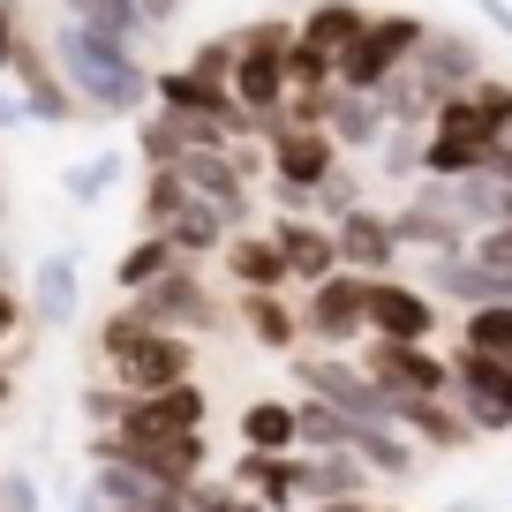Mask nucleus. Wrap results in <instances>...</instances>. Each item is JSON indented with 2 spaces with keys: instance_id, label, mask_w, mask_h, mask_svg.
<instances>
[{
  "instance_id": "nucleus-1",
  "label": "nucleus",
  "mask_w": 512,
  "mask_h": 512,
  "mask_svg": "<svg viewBox=\"0 0 512 512\" xmlns=\"http://www.w3.org/2000/svg\"><path fill=\"white\" fill-rule=\"evenodd\" d=\"M53 61H61L68 91H76L91 113H136L144 98H159V68H144V61H136V46L91 31V23H61Z\"/></svg>"
},
{
  "instance_id": "nucleus-2",
  "label": "nucleus",
  "mask_w": 512,
  "mask_h": 512,
  "mask_svg": "<svg viewBox=\"0 0 512 512\" xmlns=\"http://www.w3.org/2000/svg\"><path fill=\"white\" fill-rule=\"evenodd\" d=\"M287 46H294L287 16H264V23H249V31H234V98L256 113V128H272L279 113H287V98H294Z\"/></svg>"
},
{
  "instance_id": "nucleus-3",
  "label": "nucleus",
  "mask_w": 512,
  "mask_h": 512,
  "mask_svg": "<svg viewBox=\"0 0 512 512\" xmlns=\"http://www.w3.org/2000/svg\"><path fill=\"white\" fill-rule=\"evenodd\" d=\"M497 151V121L475 106V98H452L437 106L430 121V144H422V174L415 181H460V174H482Z\"/></svg>"
},
{
  "instance_id": "nucleus-4",
  "label": "nucleus",
  "mask_w": 512,
  "mask_h": 512,
  "mask_svg": "<svg viewBox=\"0 0 512 512\" xmlns=\"http://www.w3.org/2000/svg\"><path fill=\"white\" fill-rule=\"evenodd\" d=\"M422 38H430V23L407 16V8L369 16V31L354 38V53L339 61V91H384V83H392V76H400V68L422 53Z\"/></svg>"
},
{
  "instance_id": "nucleus-5",
  "label": "nucleus",
  "mask_w": 512,
  "mask_h": 512,
  "mask_svg": "<svg viewBox=\"0 0 512 512\" xmlns=\"http://www.w3.org/2000/svg\"><path fill=\"white\" fill-rule=\"evenodd\" d=\"M264 144H272L279 204L309 211V204H317V181L339 166V136H332V128H302V121H272V128H264Z\"/></svg>"
},
{
  "instance_id": "nucleus-6",
  "label": "nucleus",
  "mask_w": 512,
  "mask_h": 512,
  "mask_svg": "<svg viewBox=\"0 0 512 512\" xmlns=\"http://www.w3.org/2000/svg\"><path fill=\"white\" fill-rule=\"evenodd\" d=\"M106 362H113V384L144 400V392H174V384H189L196 354H189V339H181V332H159V324H144V332L128 339V347H113Z\"/></svg>"
},
{
  "instance_id": "nucleus-7",
  "label": "nucleus",
  "mask_w": 512,
  "mask_h": 512,
  "mask_svg": "<svg viewBox=\"0 0 512 512\" xmlns=\"http://www.w3.org/2000/svg\"><path fill=\"white\" fill-rule=\"evenodd\" d=\"M362 369L392 392V400H445L452 392V362H437L430 339H369Z\"/></svg>"
},
{
  "instance_id": "nucleus-8",
  "label": "nucleus",
  "mask_w": 512,
  "mask_h": 512,
  "mask_svg": "<svg viewBox=\"0 0 512 512\" xmlns=\"http://www.w3.org/2000/svg\"><path fill=\"white\" fill-rule=\"evenodd\" d=\"M452 392H460V415L475 422V437L512 430V362H505V354L460 347V362H452Z\"/></svg>"
},
{
  "instance_id": "nucleus-9",
  "label": "nucleus",
  "mask_w": 512,
  "mask_h": 512,
  "mask_svg": "<svg viewBox=\"0 0 512 512\" xmlns=\"http://www.w3.org/2000/svg\"><path fill=\"white\" fill-rule=\"evenodd\" d=\"M294 377H302L309 400H332L339 415H354V422H400V415H392V392H384L369 369H354V362L309 354V362H294Z\"/></svg>"
},
{
  "instance_id": "nucleus-10",
  "label": "nucleus",
  "mask_w": 512,
  "mask_h": 512,
  "mask_svg": "<svg viewBox=\"0 0 512 512\" xmlns=\"http://www.w3.org/2000/svg\"><path fill=\"white\" fill-rule=\"evenodd\" d=\"M407 68H415L430 113L452 106V98H475V83L490 76V68H482V46H475V38H460V31H430V38H422V53H415Z\"/></svg>"
},
{
  "instance_id": "nucleus-11",
  "label": "nucleus",
  "mask_w": 512,
  "mask_h": 512,
  "mask_svg": "<svg viewBox=\"0 0 512 512\" xmlns=\"http://www.w3.org/2000/svg\"><path fill=\"white\" fill-rule=\"evenodd\" d=\"M136 309H144V324H159V332H181V339L219 332V302L204 294V279H196L189 264H174L166 279H151V287L136 294Z\"/></svg>"
},
{
  "instance_id": "nucleus-12",
  "label": "nucleus",
  "mask_w": 512,
  "mask_h": 512,
  "mask_svg": "<svg viewBox=\"0 0 512 512\" xmlns=\"http://www.w3.org/2000/svg\"><path fill=\"white\" fill-rule=\"evenodd\" d=\"M302 332L324 339V347H347V339H362V332H369V279H362V272H332L324 287H309Z\"/></svg>"
},
{
  "instance_id": "nucleus-13",
  "label": "nucleus",
  "mask_w": 512,
  "mask_h": 512,
  "mask_svg": "<svg viewBox=\"0 0 512 512\" xmlns=\"http://www.w3.org/2000/svg\"><path fill=\"white\" fill-rule=\"evenodd\" d=\"M422 287L437 294V302H460V309H497L512 302V272L505 264H490V256H430L422 264Z\"/></svg>"
},
{
  "instance_id": "nucleus-14",
  "label": "nucleus",
  "mask_w": 512,
  "mask_h": 512,
  "mask_svg": "<svg viewBox=\"0 0 512 512\" xmlns=\"http://www.w3.org/2000/svg\"><path fill=\"white\" fill-rule=\"evenodd\" d=\"M91 490L106 497L113 512H189V482H166L136 460H98Z\"/></svg>"
},
{
  "instance_id": "nucleus-15",
  "label": "nucleus",
  "mask_w": 512,
  "mask_h": 512,
  "mask_svg": "<svg viewBox=\"0 0 512 512\" xmlns=\"http://www.w3.org/2000/svg\"><path fill=\"white\" fill-rule=\"evenodd\" d=\"M437 332V294L407 279H369V339H430Z\"/></svg>"
},
{
  "instance_id": "nucleus-16",
  "label": "nucleus",
  "mask_w": 512,
  "mask_h": 512,
  "mask_svg": "<svg viewBox=\"0 0 512 512\" xmlns=\"http://www.w3.org/2000/svg\"><path fill=\"white\" fill-rule=\"evenodd\" d=\"M392 226H400V249H422V256H467L475 249V226H467L452 204H437L430 189L407 196V211Z\"/></svg>"
},
{
  "instance_id": "nucleus-17",
  "label": "nucleus",
  "mask_w": 512,
  "mask_h": 512,
  "mask_svg": "<svg viewBox=\"0 0 512 512\" xmlns=\"http://www.w3.org/2000/svg\"><path fill=\"white\" fill-rule=\"evenodd\" d=\"M181 181H189L204 204H219V211H226V226L249 219V166H241V151H226V144L189 151V159H181Z\"/></svg>"
},
{
  "instance_id": "nucleus-18",
  "label": "nucleus",
  "mask_w": 512,
  "mask_h": 512,
  "mask_svg": "<svg viewBox=\"0 0 512 512\" xmlns=\"http://www.w3.org/2000/svg\"><path fill=\"white\" fill-rule=\"evenodd\" d=\"M339 234V264L347 272H362V279H392V264H400V226L384 219V211H347V219L332 226Z\"/></svg>"
},
{
  "instance_id": "nucleus-19",
  "label": "nucleus",
  "mask_w": 512,
  "mask_h": 512,
  "mask_svg": "<svg viewBox=\"0 0 512 512\" xmlns=\"http://www.w3.org/2000/svg\"><path fill=\"white\" fill-rule=\"evenodd\" d=\"M272 241L287 249V272L302 279V287H324L332 272H347V264H339V234H332L324 219H302V211H287V219L272 226Z\"/></svg>"
},
{
  "instance_id": "nucleus-20",
  "label": "nucleus",
  "mask_w": 512,
  "mask_h": 512,
  "mask_svg": "<svg viewBox=\"0 0 512 512\" xmlns=\"http://www.w3.org/2000/svg\"><path fill=\"white\" fill-rule=\"evenodd\" d=\"M121 430L128 437H174V430H204V392H196V377L189 384H174V392H128V415H121Z\"/></svg>"
},
{
  "instance_id": "nucleus-21",
  "label": "nucleus",
  "mask_w": 512,
  "mask_h": 512,
  "mask_svg": "<svg viewBox=\"0 0 512 512\" xmlns=\"http://www.w3.org/2000/svg\"><path fill=\"white\" fill-rule=\"evenodd\" d=\"M234 482H241V490H256V505H264V512H287L294 497H309V460H302V452H241Z\"/></svg>"
},
{
  "instance_id": "nucleus-22",
  "label": "nucleus",
  "mask_w": 512,
  "mask_h": 512,
  "mask_svg": "<svg viewBox=\"0 0 512 512\" xmlns=\"http://www.w3.org/2000/svg\"><path fill=\"white\" fill-rule=\"evenodd\" d=\"M362 31H369V8H362V0H317V8H302V31H294V38L317 46L324 61H347Z\"/></svg>"
},
{
  "instance_id": "nucleus-23",
  "label": "nucleus",
  "mask_w": 512,
  "mask_h": 512,
  "mask_svg": "<svg viewBox=\"0 0 512 512\" xmlns=\"http://www.w3.org/2000/svg\"><path fill=\"white\" fill-rule=\"evenodd\" d=\"M8 76L23 83V106H31V121H68V113L83 106V98L68 91V76H53V68L38 61V46H31V38H23V53L8 61Z\"/></svg>"
},
{
  "instance_id": "nucleus-24",
  "label": "nucleus",
  "mask_w": 512,
  "mask_h": 512,
  "mask_svg": "<svg viewBox=\"0 0 512 512\" xmlns=\"http://www.w3.org/2000/svg\"><path fill=\"white\" fill-rule=\"evenodd\" d=\"M226 272H234L241 294H279L287 287V249H279L272 234H234V249H226Z\"/></svg>"
},
{
  "instance_id": "nucleus-25",
  "label": "nucleus",
  "mask_w": 512,
  "mask_h": 512,
  "mask_svg": "<svg viewBox=\"0 0 512 512\" xmlns=\"http://www.w3.org/2000/svg\"><path fill=\"white\" fill-rule=\"evenodd\" d=\"M324 128L339 136V151H369V144H384L392 113H384L377 91H332V113H324Z\"/></svg>"
},
{
  "instance_id": "nucleus-26",
  "label": "nucleus",
  "mask_w": 512,
  "mask_h": 512,
  "mask_svg": "<svg viewBox=\"0 0 512 512\" xmlns=\"http://www.w3.org/2000/svg\"><path fill=\"white\" fill-rule=\"evenodd\" d=\"M31 309L46 324H76V256H68V249H53L46 264L31 272Z\"/></svg>"
},
{
  "instance_id": "nucleus-27",
  "label": "nucleus",
  "mask_w": 512,
  "mask_h": 512,
  "mask_svg": "<svg viewBox=\"0 0 512 512\" xmlns=\"http://www.w3.org/2000/svg\"><path fill=\"white\" fill-rule=\"evenodd\" d=\"M362 490H369V460L354 445L309 452V505H324V497H362Z\"/></svg>"
},
{
  "instance_id": "nucleus-28",
  "label": "nucleus",
  "mask_w": 512,
  "mask_h": 512,
  "mask_svg": "<svg viewBox=\"0 0 512 512\" xmlns=\"http://www.w3.org/2000/svg\"><path fill=\"white\" fill-rule=\"evenodd\" d=\"M166 241L181 249V264L189 256H211V249H226V211L219 204H204V196H189V204L166 219Z\"/></svg>"
},
{
  "instance_id": "nucleus-29",
  "label": "nucleus",
  "mask_w": 512,
  "mask_h": 512,
  "mask_svg": "<svg viewBox=\"0 0 512 512\" xmlns=\"http://www.w3.org/2000/svg\"><path fill=\"white\" fill-rule=\"evenodd\" d=\"M241 445H249V452H302L294 407L287 400H249V407H241Z\"/></svg>"
},
{
  "instance_id": "nucleus-30",
  "label": "nucleus",
  "mask_w": 512,
  "mask_h": 512,
  "mask_svg": "<svg viewBox=\"0 0 512 512\" xmlns=\"http://www.w3.org/2000/svg\"><path fill=\"white\" fill-rule=\"evenodd\" d=\"M392 415H400V430H415L422 445H467V437H475V422L467 415H452L445 400H392Z\"/></svg>"
},
{
  "instance_id": "nucleus-31",
  "label": "nucleus",
  "mask_w": 512,
  "mask_h": 512,
  "mask_svg": "<svg viewBox=\"0 0 512 512\" xmlns=\"http://www.w3.org/2000/svg\"><path fill=\"white\" fill-rule=\"evenodd\" d=\"M241 324H249L256 347H272V354H287L294 339H302V317H294L279 294H241Z\"/></svg>"
},
{
  "instance_id": "nucleus-32",
  "label": "nucleus",
  "mask_w": 512,
  "mask_h": 512,
  "mask_svg": "<svg viewBox=\"0 0 512 512\" xmlns=\"http://www.w3.org/2000/svg\"><path fill=\"white\" fill-rule=\"evenodd\" d=\"M294 430H302V452H339V445H354L362 422L339 415L332 400H294Z\"/></svg>"
},
{
  "instance_id": "nucleus-33",
  "label": "nucleus",
  "mask_w": 512,
  "mask_h": 512,
  "mask_svg": "<svg viewBox=\"0 0 512 512\" xmlns=\"http://www.w3.org/2000/svg\"><path fill=\"white\" fill-rule=\"evenodd\" d=\"M174 264H181V249H174V241H166V234H144L136 249L121 256V264H113V279H121V294H144L151 279H166Z\"/></svg>"
},
{
  "instance_id": "nucleus-34",
  "label": "nucleus",
  "mask_w": 512,
  "mask_h": 512,
  "mask_svg": "<svg viewBox=\"0 0 512 512\" xmlns=\"http://www.w3.org/2000/svg\"><path fill=\"white\" fill-rule=\"evenodd\" d=\"M354 452L369 460V475H407V467H415V445L400 437V422H362V430H354Z\"/></svg>"
},
{
  "instance_id": "nucleus-35",
  "label": "nucleus",
  "mask_w": 512,
  "mask_h": 512,
  "mask_svg": "<svg viewBox=\"0 0 512 512\" xmlns=\"http://www.w3.org/2000/svg\"><path fill=\"white\" fill-rule=\"evenodd\" d=\"M68 8H76V23H91V31L121 38V46H136V38L151 31V16L136 8V0H68Z\"/></svg>"
},
{
  "instance_id": "nucleus-36",
  "label": "nucleus",
  "mask_w": 512,
  "mask_h": 512,
  "mask_svg": "<svg viewBox=\"0 0 512 512\" xmlns=\"http://www.w3.org/2000/svg\"><path fill=\"white\" fill-rule=\"evenodd\" d=\"M189 196L196 189L181 181V166H151V181H144V234H166V219H174Z\"/></svg>"
},
{
  "instance_id": "nucleus-37",
  "label": "nucleus",
  "mask_w": 512,
  "mask_h": 512,
  "mask_svg": "<svg viewBox=\"0 0 512 512\" xmlns=\"http://www.w3.org/2000/svg\"><path fill=\"white\" fill-rule=\"evenodd\" d=\"M460 347H482V354H505V362H512V302H497V309H467Z\"/></svg>"
},
{
  "instance_id": "nucleus-38",
  "label": "nucleus",
  "mask_w": 512,
  "mask_h": 512,
  "mask_svg": "<svg viewBox=\"0 0 512 512\" xmlns=\"http://www.w3.org/2000/svg\"><path fill=\"white\" fill-rule=\"evenodd\" d=\"M422 144H430V128H422V121H392V128H384V174H392V181H407V174H422Z\"/></svg>"
},
{
  "instance_id": "nucleus-39",
  "label": "nucleus",
  "mask_w": 512,
  "mask_h": 512,
  "mask_svg": "<svg viewBox=\"0 0 512 512\" xmlns=\"http://www.w3.org/2000/svg\"><path fill=\"white\" fill-rule=\"evenodd\" d=\"M121 181V151H98V159H83V166H68L61 174V189L76 196V204H98V196Z\"/></svg>"
},
{
  "instance_id": "nucleus-40",
  "label": "nucleus",
  "mask_w": 512,
  "mask_h": 512,
  "mask_svg": "<svg viewBox=\"0 0 512 512\" xmlns=\"http://www.w3.org/2000/svg\"><path fill=\"white\" fill-rule=\"evenodd\" d=\"M144 159L151 166H181V159H189V128H181V113H151V121H144Z\"/></svg>"
},
{
  "instance_id": "nucleus-41",
  "label": "nucleus",
  "mask_w": 512,
  "mask_h": 512,
  "mask_svg": "<svg viewBox=\"0 0 512 512\" xmlns=\"http://www.w3.org/2000/svg\"><path fill=\"white\" fill-rule=\"evenodd\" d=\"M354 189H362V181H354L347 166H332V174L317 181V211H324V226H339L347 211H362V196H354Z\"/></svg>"
},
{
  "instance_id": "nucleus-42",
  "label": "nucleus",
  "mask_w": 512,
  "mask_h": 512,
  "mask_svg": "<svg viewBox=\"0 0 512 512\" xmlns=\"http://www.w3.org/2000/svg\"><path fill=\"white\" fill-rule=\"evenodd\" d=\"M196 76H219V83H234V38H211V46H196Z\"/></svg>"
},
{
  "instance_id": "nucleus-43",
  "label": "nucleus",
  "mask_w": 512,
  "mask_h": 512,
  "mask_svg": "<svg viewBox=\"0 0 512 512\" xmlns=\"http://www.w3.org/2000/svg\"><path fill=\"white\" fill-rule=\"evenodd\" d=\"M249 497H234V490H219V482H189V512H241Z\"/></svg>"
},
{
  "instance_id": "nucleus-44",
  "label": "nucleus",
  "mask_w": 512,
  "mask_h": 512,
  "mask_svg": "<svg viewBox=\"0 0 512 512\" xmlns=\"http://www.w3.org/2000/svg\"><path fill=\"white\" fill-rule=\"evenodd\" d=\"M0 512H38V482L31 475H0Z\"/></svg>"
},
{
  "instance_id": "nucleus-45",
  "label": "nucleus",
  "mask_w": 512,
  "mask_h": 512,
  "mask_svg": "<svg viewBox=\"0 0 512 512\" xmlns=\"http://www.w3.org/2000/svg\"><path fill=\"white\" fill-rule=\"evenodd\" d=\"M23 53V23H16V0H0V68Z\"/></svg>"
},
{
  "instance_id": "nucleus-46",
  "label": "nucleus",
  "mask_w": 512,
  "mask_h": 512,
  "mask_svg": "<svg viewBox=\"0 0 512 512\" xmlns=\"http://www.w3.org/2000/svg\"><path fill=\"white\" fill-rule=\"evenodd\" d=\"M475 256H490V264H505V272H512V226H490V234H475Z\"/></svg>"
},
{
  "instance_id": "nucleus-47",
  "label": "nucleus",
  "mask_w": 512,
  "mask_h": 512,
  "mask_svg": "<svg viewBox=\"0 0 512 512\" xmlns=\"http://www.w3.org/2000/svg\"><path fill=\"white\" fill-rule=\"evenodd\" d=\"M16 324H23V309H16V294H8V279H0V339H16Z\"/></svg>"
},
{
  "instance_id": "nucleus-48",
  "label": "nucleus",
  "mask_w": 512,
  "mask_h": 512,
  "mask_svg": "<svg viewBox=\"0 0 512 512\" xmlns=\"http://www.w3.org/2000/svg\"><path fill=\"white\" fill-rule=\"evenodd\" d=\"M490 174H497V181H505V189H512V136H505V144L490 151Z\"/></svg>"
},
{
  "instance_id": "nucleus-49",
  "label": "nucleus",
  "mask_w": 512,
  "mask_h": 512,
  "mask_svg": "<svg viewBox=\"0 0 512 512\" xmlns=\"http://www.w3.org/2000/svg\"><path fill=\"white\" fill-rule=\"evenodd\" d=\"M136 8H144L151 23H166V16H181V8H189V0H136Z\"/></svg>"
},
{
  "instance_id": "nucleus-50",
  "label": "nucleus",
  "mask_w": 512,
  "mask_h": 512,
  "mask_svg": "<svg viewBox=\"0 0 512 512\" xmlns=\"http://www.w3.org/2000/svg\"><path fill=\"white\" fill-rule=\"evenodd\" d=\"M23 113H31V106H23V98H16V91H0V128H16V121H23Z\"/></svg>"
},
{
  "instance_id": "nucleus-51",
  "label": "nucleus",
  "mask_w": 512,
  "mask_h": 512,
  "mask_svg": "<svg viewBox=\"0 0 512 512\" xmlns=\"http://www.w3.org/2000/svg\"><path fill=\"white\" fill-rule=\"evenodd\" d=\"M309 512H369V497H324V505H309Z\"/></svg>"
},
{
  "instance_id": "nucleus-52",
  "label": "nucleus",
  "mask_w": 512,
  "mask_h": 512,
  "mask_svg": "<svg viewBox=\"0 0 512 512\" xmlns=\"http://www.w3.org/2000/svg\"><path fill=\"white\" fill-rule=\"evenodd\" d=\"M76 512H113V505H106L98 490H83V497H76Z\"/></svg>"
},
{
  "instance_id": "nucleus-53",
  "label": "nucleus",
  "mask_w": 512,
  "mask_h": 512,
  "mask_svg": "<svg viewBox=\"0 0 512 512\" xmlns=\"http://www.w3.org/2000/svg\"><path fill=\"white\" fill-rule=\"evenodd\" d=\"M452 512H490V505H452Z\"/></svg>"
},
{
  "instance_id": "nucleus-54",
  "label": "nucleus",
  "mask_w": 512,
  "mask_h": 512,
  "mask_svg": "<svg viewBox=\"0 0 512 512\" xmlns=\"http://www.w3.org/2000/svg\"><path fill=\"white\" fill-rule=\"evenodd\" d=\"M0 400H8V369H0Z\"/></svg>"
},
{
  "instance_id": "nucleus-55",
  "label": "nucleus",
  "mask_w": 512,
  "mask_h": 512,
  "mask_svg": "<svg viewBox=\"0 0 512 512\" xmlns=\"http://www.w3.org/2000/svg\"><path fill=\"white\" fill-rule=\"evenodd\" d=\"M0 279H8V249H0Z\"/></svg>"
},
{
  "instance_id": "nucleus-56",
  "label": "nucleus",
  "mask_w": 512,
  "mask_h": 512,
  "mask_svg": "<svg viewBox=\"0 0 512 512\" xmlns=\"http://www.w3.org/2000/svg\"><path fill=\"white\" fill-rule=\"evenodd\" d=\"M369 512H400V505H369Z\"/></svg>"
},
{
  "instance_id": "nucleus-57",
  "label": "nucleus",
  "mask_w": 512,
  "mask_h": 512,
  "mask_svg": "<svg viewBox=\"0 0 512 512\" xmlns=\"http://www.w3.org/2000/svg\"><path fill=\"white\" fill-rule=\"evenodd\" d=\"M505 226H512V196H505Z\"/></svg>"
}]
</instances>
